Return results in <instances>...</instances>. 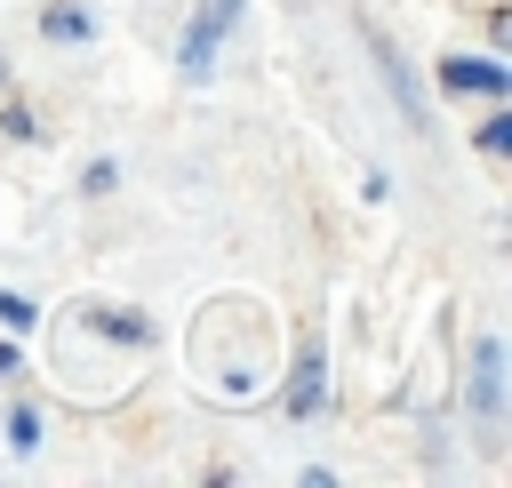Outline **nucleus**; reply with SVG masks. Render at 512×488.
<instances>
[{
	"label": "nucleus",
	"mask_w": 512,
	"mask_h": 488,
	"mask_svg": "<svg viewBox=\"0 0 512 488\" xmlns=\"http://www.w3.org/2000/svg\"><path fill=\"white\" fill-rule=\"evenodd\" d=\"M472 416H480V432H496V416H504V344L496 336L472 344Z\"/></svg>",
	"instance_id": "1"
},
{
	"label": "nucleus",
	"mask_w": 512,
	"mask_h": 488,
	"mask_svg": "<svg viewBox=\"0 0 512 488\" xmlns=\"http://www.w3.org/2000/svg\"><path fill=\"white\" fill-rule=\"evenodd\" d=\"M368 48H376V64H384V88L400 96V120H408V128H424V96H416V80L400 72V48H392V40L376 32V24H368Z\"/></svg>",
	"instance_id": "2"
},
{
	"label": "nucleus",
	"mask_w": 512,
	"mask_h": 488,
	"mask_svg": "<svg viewBox=\"0 0 512 488\" xmlns=\"http://www.w3.org/2000/svg\"><path fill=\"white\" fill-rule=\"evenodd\" d=\"M320 400H328V360H320V344H304L296 384H288V416H320Z\"/></svg>",
	"instance_id": "3"
},
{
	"label": "nucleus",
	"mask_w": 512,
	"mask_h": 488,
	"mask_svg": "<svg viewBox=\"0 0 512 488\" xmlns=\"http://www.w3.org/2000/svg\"><path fill=\"white\" fill-rule=\"evenodd\" d=\"M440 80H448V88H480V96H504V88H512V72H504L496 56H448Z\"/></svg>",
	"instance_id": "4"
},
{
	"label": "nucleus",
	"mask_w": 512,
	"mask_h": 488,
	"mask_svg": "<svg viewBox=\"0 0 512 488\" xmlns=\"http://www.w3.org/2000/svg\"><path fill=\"white\" fill-rule=\"evenodd\" d=\"M216 32H224L216 16H200V24L184 32V72H192V80H208V56H216Z\"/></svg>",
	"instance_id": "5"
},
{
	"label": "nucleus",
	"mask_w": 512,
	"mask_h": 488,
	"mask_svg": "<svg viewBox=\"0 0 512 488\" xmlns=\"http://www.w3.org/2000/svg\"><path fill=\"white\" fill-rule=\"evenodd\" d=\"M40 24H48V40H88V16L80 8H48Z\"/></svg>",
	"instance_id": "6"
},
{
	"label": "nucleus",
	"mask_w": 512,
	"mask_h": 488,
	"mask_svg": "<svg viewBox=\"0 0 512 488\" xmlns=\"http://www.w3.org/2000/svg\"><path fill=\"white\" fill-rule=\"evenodd\" d=\"M8 440H16V448H32V440H40V416H32V408H16V416H8Z\"/></svg>",
	"instance_id": "7"
},
{
	"label": "nucleus",
	"mask_w": 512,
	"mask_h": 488,
	"mask_svg": "<svg viewBox=\"0 0 512 488\" xmlns=\"http://www.w3.org/2000/svg\"><path fill=\"white\" fill-rule=\"evenodd\" d=\"M480 152H512V120H488L480 128Z\"/></svg>",
	"instance_id": "8"
},
{
	"label": "nucleus",
	"mask_w": 512,
	"mask_h": 488,
	"mask_svg": "<svg viewBox=\"0 0 512 488\" xmlns=\"http://www.w3.org/2000/svg\"><path fill=\"white\" fill-rule=\"evenodd\" d=\"M0 320H8V328H32V304H24V296H8V288H0Z\"/></svg>",
	"instance_id": "9"
},
{
	"label": "nucleus",
	"mask_w": 512,
	"mask_h": 488,
	"mask_svg": "<svg viewBox=\"0 0 512 488\" xmlns=\"http://www.w3.org/2000/svg\"><path fill=\"white\" fill-rule=\"evenodd\" d=\"M240 8H248V0H208V16H216V24H232Z\"/></svg>",
	"instance_id": "10"
},
{
	"label": "nucleus",
	"mask_w": 512,
	"mask_h": 488,
	"mask_svg": "<svg viewBox=\"0 0 512 488\" xmlns=\"http://www.w3.org/2000/svg\"><path fill=\"white\" fill-rule=\"evenodd\" d=\"M0 376H16V352H8V344H0Z\"/></svg>",
	"instance_id": "11"
}]
</instances>
